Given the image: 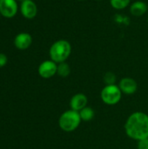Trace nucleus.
<instances>
[{"mask_svg":"<svg viewBox=\"0 0 148 149\" xmlns=\"http://www.w3.org/2000/svg\"><path fill=\"white\" fill-rule=\"evenodd\" d=\"M82 120L80 118L79 113L70 109L64 112L58 119V126L60 129L66 133H71L75 131L80 125Z\"/></svg>","mask_w":148,"mask_h":149,"instance_id":"obj_3","label":"nucleus"},{"mask_svg":"<svg viewBox=\"0 0 148 149\" xmlns=\"http://www.w3.org/2000/svg\"><path fill=\"white\" fill-rule=\"evenodd\" d=\"M122 92L120 91L119 86L115 85H106L100 93V98L103 103L108 106H114L118 104L122 98Z\"/></svg>","mask_w":148,"mask_h":149,"instance_id":"obj_4","label":"nucleus"},{"mask_svg":"<svg viewBox=\"0 0 148 149\" xmlns=\"http://www.w3.org/2000/svg\"><path fill=\"white\" fill-rule=\"evenodd\" d=\"M118 86L122 93L126 95H133L138 90V84L136 80L129 77H125L121 79Z\"/></svg>","mask_w":148,"mask_h":149,"instance_id":"obj_7","label":"nucleus"},{"mask_svg":"<svg viewBox=\"0 0 148 149\" xmlns=\"http://www.w3.org/2000/svg\"><path fill=\"white\" fill-rule=\"evenodd\" d=\"M79 113V115H80L82 121H85V122L91 121L95 116L94 110L90 107H85V108L80 110Z\"/></svg>","mask_w":148,"mask_h":149,"instance_id":"obj_12","label":"nucleus"},{"mask_svg":"<svg viewBox=\"0 0 148 149\" xmlns=\"http://www.w3.org/2000/svg\"><path fill=\"white\" fill-rule=\"evenodd\" d=\"M116 79H117L116 75L112 72H106L104 76V82L106 83V85H115Z\"/></svg>","mask_w":148,"mask_h":149,"instance_id":"obj_15","label":"nucleus"},{"mask_svg":"<svg viewBox=\"0 0 148 149\" xmlns=\"http://www.w3.org/2000/svg\"><path fill=\"white\" fill-rule=\"evenodd\" d=\"M20 11L24 17L32 19L38 13V7L32 0H24L20 5Z\"/></svg>","mask_w":148,"mask_h":149,"instance_id":"obj_8","label":"nucleus"},{"mask_svg":"<svg viewBox=\"0 0 148 149\" xmlns=\"http://www.w3.org/2000/svg\"><path fill=\"white\" fill-rule=\"evenodd\" d=\"M18 1H24V0H18Z\"/></svg>","mask_w":148,"mask_h":149,"instance_id":"obj_18","label":"nucleus"},{"mask_svg":"<svg viewBox=\"0 0 148 149\" xmlns=\"http://www.w3.org/2000/svg\"><path fill=\"white\" fill-rule=\"evenodd\" d=\"M147 4L143 1H136L130 6V12L132 15L140 17L143 16L147 11Z\"/></svg>","mask_w":148,"mask_h":149,"instance_id":"obj_11","label":"nucleus"},{"mask_svg":"<svg viewBox=\"0 0 148 149\" xmlns=\"http://www.w3.org/2000/svg\"><path fill=\"white\" fill-rule=\"evenodd\" d=\"M147 21H148V19H147Z\"/></svg>","mask_w":148,"mask_h":149,"instance_id":"obj_20","label":"nucleus"},{"mask_svg":"<svg viewBox=\"0 0 148 149\" xmlns=\"http://www.w3.org/2000/svg\"><path fill=\"white\" fill-rule=\"evenodd\" d=\"M58 64L50 60L43 61L38 66V74L43 79H50L52 78L55 74H57Z\"/></svg>","mask_w":148,"mask_h":149,"instance_id":"obj_5","label":"nucleus"},{"mask_svg":"<svg viewBox=\"0 0 148 149\" xmlns=\"http://www.w3.org/2000/svg\"><path fill=\"white\" fill-rule=\"evenodd\" d=\"M0 15H1V14H0Z\"/></svg>","mask_w":148,"mask_h":149,"instance_id":"obj_21","label":"nucleus"},{"mask_svg":"<svg viewBox=\"0 0 148 149\" xmlns=\"http://www.w3.org/2000/svg\"><path fill=\"white\" fill-rule=\"evenodd\" d=\"M87 103H88L87 96L82 93H78L74 94L70 100L71 109L75 110L77 112H79L80 110L87 107Z\"/></svg>","mask_w":148,"mask_h":149,"instance_id":"obj_9","label":"nucleus"},{"mask_svg":"<svg viewBox=\"0 0 148 149\" xmlns=\"http://www.w3.org/2000/svg\"><path fill=\"white\" fill-rule=\"evenodd\" d=\"M137 149H148V138L137 141Z\"/></svg>","mask_w":148,"mask_h":149,"instance_id":"obj_16","label":"nucleus"},{"mask_svg":"<svg viewBox=\"0 0 148 149\" xmlns=\"http://www.w3.org/2000/svg\"><path fill=\"white\" fill-rule=\"evenodd\" d=\"M8 62L7 56L4 53H0V67L4 66Z\"/></svg>","mask_w":148,"mask_h":149,"instance_id":"obj_17","label":"nucleus"},{"mask_svg":"<svg viewBox=\"0 0 148 149\" xmlns=\"http://www.w3.org/2000/svg\"><path fill=\"white\" fill-rule=\"evenodd\" d=\"M78 1H83V0H78Z\"/></svg>","mask_w":148,"mask_h":149,"instance_id":"obj_19","label":"nucleus"},{"mask_svg":"<svg viewBox=\"0 0 148 149\" xmlns=\"http://www.w3.org/2000/svg\"><path fill=\"white\" fill-rule=\"evenodd\" d=\"M18 10L17 0H0V14L7 18L16 16Z\"/></svg>","mask_w":148,"mask_h":149,"instance_id":"obj_6","label":"nucleus"},{"mask_svg":"<svg viewBox=\"0 0 148 149\" xmlns=\"http://www.w3.org/2000/svg\"><path fill=\"white\" fill-rule=\"evenodd\" d=\"M125 131L129 138L136 141L148 138V114L144 112L131 113L125 123Z\"/></svg>","mask_w":148,"mask_h":149,"instance_id":"obj_1","label":"nucleus"},{"mask_svg":"<svg viewBox=\"0 0 148 149\" xmlns=\"http://www.w3.org/2000/svg\"><path fill=\"white\" fill-rule=\"evenodd\" d=\"M130 2L131 0H110L112 7L116 10H123L126 8L129 5Z\"/></svg>","mask_w":148,"mask_h":149,"instance_id":"obj_14","label":"nucleus"},{"mask_svg":"<svg viewBox=\"0 0 148 149\" xmlns=\"http://www.w3.org/2000/svg\"><path fill=\"white\" fill-rule=\"evenodd\" d=\"M32 44V37L27 32L17 34L14 39V45L18 50H26Z\"/></svg>","mask_w":148,"mask_h":149,"instance_id":"obj_10","label":"nucleus"},{"mask_svg":"<svg viewBox=\"0 0 148 149\" xmlns=\"http://www.w3.org/2000/svg\"><path fill=\"white\" fill-rule=\"evenodd\" d=\"M71 73V67L66 62H62L58 64L57 74L62 78H66Z\"/></svg>","mask_w":148,"mask_h":149,"instance_id":"obj_13","label":"nucleus"},{"mask_svg":"<svg viewBox=\"0 0 148 149\" xmlns=\"http://www.w3.org/2000/svg\"><path fill=\"white\" fill-rule=\"evenodd\" d=\"M72 53L71 44L65 39H60L54 42L49 51L50 58L57 64L65 62Z\"/></svg>","mask_w":148,"mask_h":149,"instance_id":"obj_2","label":"nucleus"}]
</instances>
